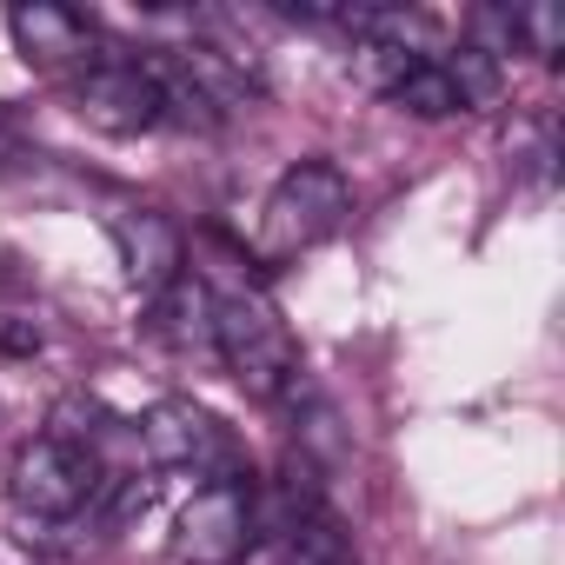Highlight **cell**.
<instances>
[{
  "label": "cell",
  "instance_id": "8",
  "mask_svg": "<svg viewBox=\"0 0 565 565\" xmlns=\"http://www.w3.org/2000/svg\"><path fill=\"white\" fill-rule=\"evenodd\" d=\"M107 233H114V253H120L127 279H134L147 300L167 294L173 279H186V233L160 206H114L107 213Z\"/></svg>",
  "mask_w": 565,
  "mask_h": 565
},
{
  "label": "cell",
  "instance_id": "6",
  "mask_svg": "<svg viewBox=\"0 0 565 565\" xmlns=\"http://www.w3.org/2000/svg\"><path fill=\"white\" fill-rule=\"evenodd\" d=\"M74 114L94 127V134H114V140H127V134H153L167 114H160V94H153V81H147V67H140V54H100L87 74H74Z\"/></svg>",
  "mask_w": 565,
  "mask_h": 565
},
{
  "label": "cell",
  "instance_id": "12",
  "mask_svg": "<svg viewBox=\"0 0 565 565\" xmlns=\"http://www.w3.org/2000/svg\"><path fill=\"white\" fill-rule=\"evenodd\" d=\"M107 406L100 399H87V393H67L54 413H47V439H61V446H81V452H94L100 439H107Z\"/></svg>",
  "mask_w": 565,
  "mask_h": 565
},
{
  "label": "cell",
  "instance_id": "14",
  "mask_svg": "<svg viewBox=\"0 0 565 565\" xmlns=\"http://www.w3.org/2000/svg\"><path fill=\"white\" fill-rule=\"evenodd\" d=\"M0 353H8V360H34V353H41V320L0 313Z\"/></svg>",
  "mask_w": 565,
  "mask_h": 565
},
{
  "label": "cell",
  "instance_id": "11",
  "mask_svg": "<svg viewBox=\"0 0 565 565\" xmlns=\"http://www.w3.org/2000/svg\"><path fill=\"white\" fill-rule=\"evenodd\" d=\"M439 67H446V81H452V94H459V107L472 114V107H492L499 94H505V61H492V54H479V47H452V54H439Z\"/></svg>",
  "mask_w": 565,
  "mask_h": 565
},
{
  "label": "cell",
  "instance_id": "5",
  "mask_svg": "<svg viewBox=\"0 0 565 565\" xmlns=\"http://www.w3.org/2000/svg\"><path fill=\"white\" fill-rule=\"evenodd\" d=\"M140 452L153 472H193V479H226L233 466L226 426L193 399H153L140 413Z\"/></svg>",
  "mask_w": 565,
  "mask_h": 565
},
{
  "label": "cell",
  "instance_id": "7",
  "mask_svg": "<svg viewBox=\"0 0 565 565\" xmlns=\"http://www.w3.org/2000/svg\"><path fill=\"white\" fill-rule=\"evenodd\" d=\"M8 34H14V54L41 74H87L100 54V28L81 14V8H61V0H21L8 14Z\"/></svg>",
  "mask_w": 565,
  "mask_h": 565
},
{
  "label": "cell",
  "instance_id": "1",
  "mask_svg": "<svg viewBox=\"0 0 565 565\" xmlns=\"http://www.w3.org/2000/svg\"><path fill=\"white\" fill-rule=\"evenodd\" d=\"M213 294V353L226 360L233 386L266 399V406H294L307 399V360L294 327L279 320V307L253 287V279H226Z\"/></svg>",
  "mask_w": 565,
  "mask_h": 565
},
{
  "label": "cell",
  "instance_id": "13",
  "mask_svg": "<svg viewBox=\"0 0 565 565\" xmlns=\"http://www.w3.org/2000/svg\"><path fill=\"white\" fill-rule=\"evenodd\" d=\"M512 47H525V54H539V61H558V47H565V14H558V8H519V14H512Z\"/></svg>",
  "mask_w": 565,
  "mask_h": 565
},
{
  "label": "cell",
  "instance_id": "9",
  "mask_svg": "<svg viewBox=\"0 0 565 565\" xmlns=\"http://www.w3.org/2000/svg\"><path fill=\"white\" fill-rule=\"evenodd\" d=\"M153 333L180 353L213 347V294L206 279H173L167 294H153Z\"/></svg>",
  "mask_w": 565,
  "mask_h": 565
},
{
  "label": "cell",
  "instance_id": "3",
  "mask_svg": "<svg viewBox=\"0 0 565 565\" xmlns=\"http://www.w3.org/2000/svg\"><path fill=\"white\" fill-rule=\"evenodd\" d=\"M259 539V492L246 472L206 479L180 519H173V558L180 565H239Z\"/></svg>",
  "mask_w": 565,
  "mask_h": 565
},
{
  "label": "cell",
  "instance_id": "2",
  "mask_svg": "<svg viewBox=\"0 0 565 565\" xmlns=\"http://www.w3.org/2000/svg\"><path fill=\"white\" fill-rule=\"evenodd\" d=\"M353 213V180L333 160H300L273 180L266 206H259V259H300L313 246H327Z\"/></svg>",
  "mask_w": 565,
  "mask_h": 565
},
{
  "label": "cell",
  "instance_id": "4",
  "mask_svg": "<svg viewBox=\"0 0 565 565\" xmlns=\"http://www.w3.org/2000/svg\"><path fill=\"white\" fill-rule=\"evenodd\" d=\"M100 459L81 452V446H61V439H28L8 466V492L28 519H74L100 499Z\"/></svg>",
  "mask_w": 565,
  "mask_h": 565
},
{
  "label": "cell",
  "instance_id": "15",
  "mask_svg": "<svg viewBox=\"0 0 565 565\" xmlns=\"http://www.w3.org/2000/svg\"><path fill=\"white\" fill-rule=\"evenodd\" d=\"M21 160H28V140H21V134H14L8 120H0V173H14Z\"/></svg>",
  "mask_w": 565,
  "mask_h": 565
},
{
  "label": "cell",
  "instance_id": "10",
  "mask_svg": "<svg viewBox=\"0 0 565 565\" xmlns=\"http://www.w3.org/2000/svg\"><path fill=\"white\" fill-rule=\"evenodd\" d=\"M386 100H393L399 114H413V120H452V114H466L459 94H452V81H446V67H439V54L406 61V74L386 87Z\"/></svg>",
  "mask_w": 565,
  "mask_h": 565
}]
</instances>
